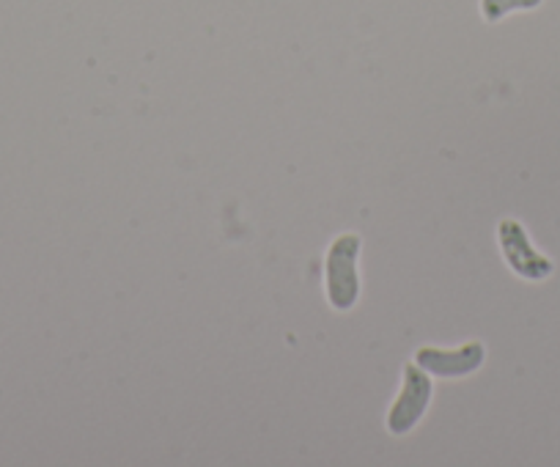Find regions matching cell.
Wrapping results in <instances>:
<instances>
[{
    "instance_id": "cell-1",
    "label": "cell",
    "mask_w": 560,
    "mask_h": 467,
    "mask_svg": "<svg viewBox=\"0 0 560 467\" xmlns=\"http://www.w3.org/2000/svg\"><path fill=\"white\" fill-rule=\"evenodd\" d=\"M358 234H341L327 254V297L338 311H349L358 300Z\"/></svg>"
},
{
    "instance_id": "cell-2",
    "label": "cell",
    "mask_w": 560,
    "mask_h": 467,
    "mask_svg": "<svg viewBox=\"0 0 560 467\" xmlns=\"http://www.w3.org/2000/svg\"><path fill=\"white\" fill-rule=\"evenodd\" d=\"M429 401H432V383H429L427 374L412 363L404 366V388L387 412V429L393 434H407L409 429L418 427Z\"/></svg>"
},
{
    "instance_id": "cell-3",
    "label": "cell",
    "mask_w": 560,
    "mask_h": 467,
    "mask_svg": "<svg viewBox=\"0 0 560 467\" xmlns=\"http://www.w3.org/2000/svg\"><path fill=\"white\" fill-rule=\"evenodd\" d=\"M500 245H503L505 261L516 276L527 281H544L552 272V261L544 259L527 240V231L516 220H503L500 223Z\"/></svg>"
},
{
    "instance_id": "cell-4",
    "label": "cell",
    "mask_w": 560,
    "mask_h": 467,
    "mask_svg": "<svg viewBox=\"0 0 560 467\" xmlns=\"http://www.w3.org/2000/svg\"><path fill=\"white\" fill-rule=\"evenodd\" d=\"M418 363L427 369V372L440 374V377H465V374L481 369L483 343L481 341H470V343H465L459 352L423 347L418 352Z\"/></svg>"
},
{
    "instance_id": "cell-5",
    "label": "cell",
    "mask_w": 560,
    "mask_h": 467,
    "mask_svg": "<svg viewBox=\"0 0 560 467\" xmlns=\"http://www.w3.org/2000/svg\"><path fill=\"white\" fill-rule=\"evenodd\" d=\"M541 7V0H481V12L489 23H498L509 12H516V9H536Z\"/></svg>"
}]
</instances>
